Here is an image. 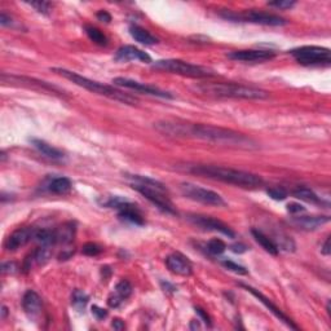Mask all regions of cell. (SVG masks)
<instances>
[{
    "label": "cell",
    "instance_id": "45",
    "mask_svg": "<svg viewBox=\"0 0 331 331\" xmlns=\"http://www.w3.org/2000/svg\"><path fill=\"white\" fill-rule=\"evenodd\" d=\"M231 250L236 253H243L247 251V246L243 245V243H234V245L231 246Z\"/></svg>",
    "mask_w": 331,
    "mask_h": 331
},
{
    "label": "cell",
    "instance_id": "47",
    "mask_svg": "<svg viewBox=\"0 0 331 331\" xmlns=\"http://www.w3.org/2000/svg\"><path fill=\"white\" fill-rule=\"evenodd\" d=\"M112 326L114 328H116V330H123V328H124V322L122 320H114V321H113Z\"/></svg>",
    "mask_w": 331,
    "mask_h": 331
},
{
    "label": "cell",
    "instance_id": "30",
    "mask_svg": "<svg viewBox=\"0 0 331 331\" xmlns=\"http://www.w3.org/2000/svg\"><path fill=\"white\" fill-rule=\"evenodd\" d=\"M52 256V251H51V246H41L38 248L34 253H32V258H34V262L36 263L38 265H44L46 263H48V260Z\"/></svg>",
    "mask_w": 331,
    "mask_h": 331
},
{
    "label": "cell",
    "instance_id": "3",
    "mask_svg": "<svg viewBox=\"0 0 331 331\" xmlns=\"http://www.w3.org/2000/svg\"><path fill=\"white\" fill-rule=\"evenodd\" d=\"M52 70L53 72L56 74L61 75L67 81L72 82L74 84L79 87H83L86 88L87 91H90V92L97 93V95L105 96L107 98H112L114 101H119L122 104H127V105H135L137 102V98L133 97V96L128 95V93L122 92L121 90L116 88V87L107 86V84L100 83V82L92 81V79H88L83 75H79L78 72L70 71L67 69H63V67H53Z\"/></svg>",
    "mask_w": 331,
    "mask_h": 331
},
{
    "label": "cell",
    "instance_id": "32",
    "mask_svg": "<svg viewBox=\"0 0 331 331\" xmlns=\"http://www.w3.org/2000/svg\"><path fill=\"white\" fill-rule=\"evenodd\" d=\"M132 290H133L132 285H131L128 281H126V279H122L121 282L117 283V286H116V292L123 300L127 299L128 297H131V294H132Z\"/></svg>",
    "mask_w": 331,
    "mask_h": 331
},
{
    "label": "cell",
    "instance_id": "44",
    "mask_svg": "<svg viewBox=\"0 0 331 331\" xmlns=\"http://www.w3.org/2000/svg\"><path fill=\"white\" fill-rule=\"evenodd\" d=\"M97 20L101 21V22L109 23L110 21H112V16H110V13H107L106 11H100L97 13Z\"/></svg>",
    "mask_w": 331,
    "mask_h": 331
},
{
    "label": "cell",
    "instance_id": "38",
    "mask_svg": "<svg viewBox=\"0 0 331 331\" xmlns=\"http://www.w3.org/2000/svg\"><path fill=\"white\" fill-rule=\"evenodd\" d=\"M18 269V265L15 262H7L2 264V273L3 274H11L16 273Z\"/></svg>",
    "mask_w": 331,
    "mask_h": 331
},
{
    "label": "cell",
    "instance_id": "6",
    "mask_svg": "<svg viewBox=\"0 0 331 331\" xmlns=\"http://www.w3.org/2000/svg\"><path fill=\"white\" fill-rule=\"evenodd\" d=\"M153 69L182 75L188 78H211L215 75V71L210 67L194 65L182 60H159L153 63Z\"/></svg>",
    "mask_w": 331,
    "mask_h": 331
},
{
    "label": "cell",
    "instance_id": "26",
    "mask_svg": "<svg viewBox=\"0 0 331 331\" xmlns=\"http://www.w3.org/2000/svg\"><path fill=\"white\" fill-rule=\"evenodd\" d=\"M292 196L300 201L308 202V203H320V197L314 193L313 190L305 187H298L292 190Z\"/></svg>",
    "mask_w": 331,
    "mask_h": 331
},
{
    "label": "cell",
    "instance_id": "23",
    "mask_svg": "<svg viewBox=\"0 0 331 331\" xmlns=\"http://www.w3.org/2000/svg\"><path fill=\"white\" fill-rule=\"evenodd\" d=\"M130 34L136 42L144 44V46H153V44L158 43V39L154 35H152L148 30L142 29V27L136 26V25L130 27Z\"/></svg>",
    "mask_w": 331,
    "mask_h": 331
},
{
    "label": "cell",
    "instance_id": "11",
    "mask_svg": "<svg viewBox=\"0 0 331 331\" xmlns=\"http://www.w3.org/2000/svg\"><path fill=\"white\" fill-rule=\"evenodd\" d=\"M238 22L258 23V25H264V26H285V25H287V21L285 18L256 11H250L238 15Z\"/></svg>",
    "mask_w": 331,
    "mask_h": 331
},
{
    "label": "cell",
    "instance_id": "41",
    "mask_svg": "<svg viewBox=\"0 0 331 331\" xmlns=\"http://www.w3.org/2000/svg\"><path fill=\"white\" fill-rule=\"evenodd\" d=\"M287 211L290 213H300V212H304L305 211V207H303L300 203H290V205H287Z\"/></svg>",
    "mask_w": 331,
    "mask_h": 331
},
{
    "label": "cell",
    "instance_id": "49",
    "mask_svg": "<svg viewBox=\"0 0 331 331\" xmlns=\"http://www.w3.org/2000/svg\"><path fill=\"white\" fill-rule=\"evenodd\" d=\"M2 309H3V311H2V313H3V314H2V317H3V318H4V317L7 316V313H8V309H7L6 307H3V308H2Z\"/></svg>",
    "mask_w": 331,
    "mask_h": 331
},
{
    "label": "cell",
    "instance_id": "48",
    "mask_svg": "<svg viewBox=\"0 0 331 331\" xmlns=\"http://www.w3.org/2000/svg\"><path fill=\"white\" fill-rule=\"evenodd\" d=\"M190 328H199V323L197 321H192V325H190Z\"/></svg>",
    "mask_w": 331,
    "mask_h": 331
},
{
    "label": "cell",
    "instance_id": "7",
    "mask_svg": "<svg viewBox=\"0 0 331 331\" xmlns=\"http://www.w3.org/2000/svg\"><path fill=\"white\" fill-rule=\"evenodd\" d=\"M291 56L304 66L330 65L331 52L328 48L318 46H304L291 51Z\"/></svg>",
    "mask_w": 331,
    "mask_h": 331
},
{
    "label": "cell",
    "instance_id": "20",
    "mask_svg": "<svg viewBox=\"0 0 331 331\" xmlns=\"http://www.w3.org/2000/svg\"><path fill=\"white\" fill-rule=\"evenodd\" d=\"M30 141L47 158L52 159V161H61V159H63V153L61 150L53 148L52 145H49L48 142L39 140V138H30Z\"/></svg>",
    "mask_w": 331,
    "mask_h": 331
},
{
    "label": "cell",
    "instance_id": "24",
    "mask_svg": "<svg viewBox=\"0 0 331 331\" xmlns=\"http://www.w3.org/2000/svg\"><path fill=\"white\" fill-rule=\"evenodd\" d=\"M71 181L67 177H56L51 181V184L48 185V189L51 193L53 194H60V196H65L69 194L71 190Z\"/></svg>",
    "mask_w": 331,
    "mask_h": 331
},
{
    "label": "cell",
    "instance_id": "15",
    "mask_svg": "<svg viewBox=\"0 0 331 331\" xmlns=\"http://www.w3.org/2000/svg\"><path fill=\"white\" fill-rule=\"evenodd\" d=\"M166 265L170 269V272L179 276L188 277L193 273V265L192 263L188 260V258H185L181 253H172L170 256H167L166 259Z\"/></svg>",
    "mask_w": 331,
    "mask_h": 331
},
{
    "label": "cell",
    "instance_id": "16",
    "mask_svg": "<svg viewBox=\"0 0 331 331\" xmlns=\"http://www.w3.org/2000/svg\"><path fill=\"white\" fill-rule=\"evenodd\" d=\"M116 61L118 62H128V61H141V62H152V58L146 52L133 46H124L117 51Z\"/></svg>",
    "mask_w": 331,
    "mask_h": 331
},
{
    "label": "cell",
    "instance_id": "34",
    "mask_svg": "<svg viewBox=\"0 0 331 331\" xmlns=\"http://www.w3.org/2000/svg\"><path fill=\"white\" fill-rule=\"evenodd\" d=\"M267 193H268V196L271 197L272 199H274V201H285V199L287 198V192L281 187L269 188V189L267 190Z\"/></svg>",
    "mask_w": 331,
    "mask_h": 331
},
{
    "label": "cell",
    "instance_id": "36",
    "mask_svg": "<svg viewBox=\"0 0 331 331\" xmlns=\"http://www.w3.org/2000/svg\"><path fill=\"white\" fill-rule=\"evenodd\" d=\"M269 7H274L277 9H290L295 6V2H290V0H277V2H271L268 3Z\"/></svg>",
    "mask_w": 331,
    "mask_h": 331
},
{
    "label": "cell",
    "instance_id": "2",
    "mask_svg": "<svg viewBox=\"0 0 331 331\" xmlns=\"http://www.w3.org/2000/svg\"><path fill=\"white\" fill-rule=\"evenodd\" d=\"M188 171L194 173V175L219 180V181L225 182V184H232L241 188H256L263 184V179L259 175L246 172V171L234 170V168L220 167V166L197 164V166H190Z\"/></svg>",
    "mask_w": 331,
    "mask_h": 331
},
{
    "label": "cell",
    "instance_id": "17",
    "mask_svg": "<svg viewBox=\"0 0 331 331\" xmlns=\"http://www.w3.org/2000/svg\"><path fill=\"white\" fill-rule=\"evenodd\" d=\"M22 308L30 320H36L42 313V299L32 290H27L22 298Z\"/></svg>",
    "mask_w": 331,
    "mask_h": 331
},
{
    "label": "cell",
    "instance_id": "13",
    "mask_svg": "<svg viewBox=\"0 0 331 331\" xmlns=\"http://www.w3.org/2000/svg\"><path fill=\"white\" fill-rule=\"evenodd\" d=\"M35 232H36V229L31 227L20 228V229L13 232V233L7 238L6 248L9 251H16L20 247H23V246L27 245L31 239H34Z\"/></svg>",
    "mask_w": 331,
    "mask_h": 331
},
{
    "label": "cell",
    "instance_id": "19",
    "mask_svg": "<svg viewBox=\"0 0 331 331\" xmlns=\"http://www.w3.org/2000/svg\"><path fill=\"white\" fill-rule=\"evenodd\" d=\"M119 219L124 220V222H128V223H132V224L135 225H144L145 224V220L144 217H142V215L140 213V211L136 208L135 205H132V203H127L124 207H122L121 210H119Z\"/></svg>",
    "mask_w": 331,
    "mask_h": 331
},
{
    "label": "cell",
    "instance_id": "8",
    "mask_svg": "<svg viewBox=\"0 0 331 331\" xmlns=\"http://www.w3.org/2000/svg\"><path fill=\"white\" fill-rule=\"evenodd\" d=\"M180 192L184 197L192 199V201L199 202L203 205H210V206H225V201L223 199V197L220 194H217L216 192L206 188H202L199 185L192 184V182H182L180 185Z\"/></svg>",
    "mask_w": 331,
    "mask_h": 331
},
{
    "label": "cell",
    "instance_id": "43",
    "mask_svg": "<svg viewBox=\"0 0 331 331\" xmlns=\"http://www.w3.org/2000/svg\"><path fill=\"white\" fill-rule=\"evenodd\" d=\"M0 25L2 26H11L12 25V17L8 16L6 12H2V15H0Z\"/></svg>",
    "mask_w": 331,
    "mask_h": 331
},
{
    "label": "cell",
    "instance_id": "22",
    "mask_svg": "<svg viewBox=\"0 0 331 331\" xmlns=\"http://www.w3.org/2000/svg\"><path fill=\"white\" fill-rule=\"evenodd\" d=\"M56 231V242L57 243H62V245H67L70 242H72L75 237V228L74 223H65L61 225L60 228L55 229Z\"/></svg>",
    "mask_w": 331,
    "mask_h": 331
},
{
    "label": "cell",
    "instance_id": "40",
    "mask_svg": "<svg viewBox=\"0 0 331 331\" xmlns=\"http://www.w3.org/2000/svg\"><path fill=\"white\" fill-rule=\"evenodd\" d=\"M122 302H123V299H122L117 292H114V294H112L107 298V304H109L112 308H118L119 305L122 304Z\"/></svg>",
    "mask_w": 331,
    "mask_h": 331
},
{
    "label": "cell",
    "instance_id": "27",
    "mask_svg": "<svg viewBox=\"0 0 331 331\" xmlns=\"http://www.w3.org/2000/svg\"><path fill=\"white\" fill-rule=\"evenodd\" d=\"M101 206H104V207H109V208H118L121 210L122 207L127 205V203H130V201H127L126 198H122V197L118 196H112V197H102V199L98 201Z\"/></svg>",
    "mask_w": 331,
    "mask_h": 331
},
{
    "label": "cell",
    "instance_id": "25",
    "mask_svg": "<svg viewBox=\"0 0 331 331\" xmlns=\"http://www.w3.org/2000/svg\"><path fill=\"white\" fill-rule=\"evenodd\" d=\"M34 239L42 246H52L57 243L55 229H36Z\"/></svg>",
    "mask_w": 331,
    "mask_h": 331
},
{
    "label": "cell",
    "instance_id": "35",
    "mask_svg": "<svg viewBox=\"0 0 331 331\" xmlns=\"http://www.w3.org/2000/svg\"><path fill=\"white\" fill-rule=\"evenodd\" d=\"M82 252H83L84 255H87V256H97V255H100V253L102 252V248H101L97 243L88 242V243H86V245L83 246Z\"/></svg>",
    "mask_w": 331,
    "mask_h": 331
},
{
    "label": "cell",
    "instance_id": "12",
    "mask_svg": "<svg viewBox=\"0 0 331 331\" xmlns=\"http://www.w3.org/2000/svg\"><path fill=\"white\" fill-rule=\"evenodd\" d=\"M276 53L273 51H260V49H243V51H234L228 55V57L234 61L242 62H264L274 58Z\"/></svg>",
    "mask_w": 331,
    "mask_h": 331
},
{
    "label": "cell",
    "instance_id": "28",
    "mask_svg": "<svg viewBox=\"0 0 331 331\" xmlns=\"http://www.w3.org/2000/svg\"><path fill=\"white\" fill-rule=\"evenodd\" d=\"M86 32H87V35H88V38H90L91 41H92L95 44H97V46L104 47V46H106V44H107L106 35H105L104 32L101 31V30H98L97 27L86 26Z\"/></svg>",
    "mask_w": 331,
    "mask_h": 331
},
{
    "label": "cell",
    "instance_id": "42",
    "mask_svg": "<svg viewBox=\"0 0 331 331\" xmlns=\"http://www.w3.org/2000/svg\"><path fill=\"white\" fill-rule=\"evenodd\" d=\"M196 312H197V314H198V316L201 317L202 320H203V322H205L206 325L211 326V318H210V316H208V314L206 313V312L203 311V309L198 308V307H196Z\"/></svg>",
    "mask_w": 331,
    "mask_h": 331
},
{
    "label": "cell",
    "instance_id": "5",
    "mask_svg": "<svg viewBox=\"0 0 331 331\" xmlns=\"http://www.w3.org/2000/svg\"><path fill=\"white\" fill-rule=\"evenodd\" d=\"M202 93L216 97L243 98V100H265L269 93L255 87L242 86L236 83H202L197 87Z\"/></svg>",
    "mask_w": 331,
    "mask_h": 331
},
{
    "label": "cell",
    "instance_id": "37",
    "mask_svg": "<svg viewBox=\"0 0 331 331\" xmlns=\"http://www.w3.org/2000/svg\"><path fill=\"white\" fill-rule=\"evenodd\" d=\"M29 6H31L32 8L36 9L39 13H43V15H48V13H49V7H51V4L47 3V2H31V3H29Z\"/></svg>",
    "mask_w": 331,
    "mask_h": 331
},
{
    "label": "cell",
    "instance_id": "1",
    "mask_svg": "<svg viewBox=\"0 0 331 331\" xmlns=\"http://www.w3.org/2000/svg\"><path fill=\"white\" fill-rule=\"evenodd\" d=\"M156 128L163 135L172 136V137L197 138V140L215 142V144L225 145V146L241 148V149L256 148V144L243 133L222 128V127L210 126V124L162 121L156 123Z\"/></svg>",
    "mask_w": 331,
    "mask_h": 331
},
{
    "label": "cell",
    "instance_id": "4",
    "mask_svg": "<svg viewBox=\"0 0 331 331\" xmlns=\"http://www.w3.org/2000/svg\"><path fill=\"white\" fill-rule=\"evenodd\" d=\"M128 177L133 181L131 184L132 189L142 194L148 201L152 202L153 205H156L159 210H162L163 212L172 213V215L177 213V211L175 210V206L171 202V199L168 198L167 190H166L162 182L141 175H131Z\"/></svg>",
    "mask_w": 331,
    "mask_h": 331
},
{
    "label": "cell",
    "instance_id": "33",
    "mask_svg": "<svg viewBox=\"0 0 331 331\" xmlns=\"http://www.w3.org/2000/svg\"><path fill=\"white\" fill-rule=\"evenodd\" d=\"M222 264L224 265L228 271L233 272V273L236 274H241V276H246V274H248V271L245 268V267H242V265L237 264V263L232 262V260H223Z\"/></svg>",
    "mask_w": 331,
    "mask_h": 331
},
{
    "label": "cell",
    "instance_id": "46",
    "mask_svg": "<svg viewBox=\"0 0 331 331\" xmlns=\"http://www.w3.org/2000/svg\"><path fill=\"white\" fill-rule=\"evenodd\" d=\"M321 252H322L323 255H326V256H327V255H330V252H331V250H330V237H327V238H326L325 243H323V246L321 247Z\"/></svg>",
    "mask_w": 331,
    "mask_h": 331
},
{
    "label": "cell",
    "instance_id": "21",
    "mask_svg": "<svg viewBox=\"0 0 331 331\" xmlns=\"http://www.w3.org/2000/svg\"><path fill=\"white\" fill-rule=\"evenodd\" d=\"M251 233H252L255 241H256L258 243H259V245L267 251V252H269L271 255H273V256L278 255V251H279L278 246H277V243L271 238V237L264 234L262 231H258V229H252Z\"/></svg>",
    "mask_w": 331,
    "mask_h": 331
},
{
    "label": "cell",
    "instance_id": "31",
    "mask_svg": "<svg viewBox=\"0 0 331 331\" xmlns=\"http://www.w3.org/2000/svg\"><path fill=\"white\" fill-rule=\"evenodd\" d=\"M207 250L208 252L212 253V255H222V253L227 250V245H225L224 241H222V239L219 238L211 239L207 243Z\"/></svg>",
    "mask_w": 331,
    "mask_h": 331
},
{
    "label": "cell",
    "instance_id": "9",
    "mask_svg": "<svg viewBox=\"0 0 331 331\" xmlns=\"http://www.w3.org/2000/svg\"><path fill=\"white\" fill-rule=\"evenodd\" d=\"M113 83L117 87H122V88H127V90H132L136 91V92L145 93V95L150 96H156V97L161 98H173V96L171 95L167 91H163L158 87H153L148 86L145 83H140L137 81H133V79L130 78H123V77H118V78L113 79Z\"/></svg>",
    "mask_w": 331,
    "mask_h": 331
},
{
    "label": "cell",
    "instance_id": "39",
    "mask_svg": "<svg viewBox=\"0 0 331 331\" xmlns=\"http://www.w3.org/2000/svg\"><path fill=\"white\" fill-rule=\"evenodd\" d=\"M92 314L96 317V320L101 321L104 320V318H106L107 317V311L104 308H100V307H97V305H93L92 307Z\"/></svg>",
    "mask_w": 331,
    "mask_h": 331
},
{
    "label": "cell",
    "instance_id": "14",
    "mask_svg": "<svg viewBox=\"0 0 331 331\" xmlns=\"http://www.w3.org/2000/svg\"><path fill=\"white\" fill-rule=\"evenodd\" d=\"M241 286L243 288H246V290H247L248 292H251V294H252L253 297L256 298V299L259 300L260 303H263V304H264L265 307H267V308H268L269 311H271L272 313H273L274 316H276L279 321H282V322L285 323V325H287L290 328H294V330H298V326L295 325V323L292 322V321H291L290 318H288V317L286 316V314L283 313V312L281 311V309H279L278 307H277V305H274L273 303H272L271 300L268 299V298L264 297V295H263L262 292H259V291H258L256 288L251 287V286H246V285H243V283H241Z\"/></svg>",
    "mask_w": 331,
    "mask_h": 331
},
{
    "label": "cell",
    "instance_id": "10",
    "mask_svg": "<svg viewBox=\"0 0 331 331\" xmlns=\"http://www.w3.org/2000/svg\"><path fill=\"white\" fill-rule=\"evenodd\" d=\"M188 219H189L190 223H193L194 225H197L199 228H203L206 231L219 232V233L224 234V236L229 237V238H234L236 237V233L225 223H223L219 219H215V217H211V216L189 215Z\"/></svg>",
    "mask_w": 331,
    "mask_h": 331
},
{
    "label": "cell",
    "instance_id": "29",
    "mask_svg": "<svg viewBox=\"0 0 331 331\" xmlns=\"http://www.w3.org/2000/svg\"><path fill=\"white\" fill-rule=\"evenodd\" d=\"M90 302V297L82 290H75L72 292V298H71V304L74 308L78 309L79 312H83L84 308H86V305L88 304Z\"/></svg>",
    "mask_w": 331,
    "mask_h": 331
},
{
    "label": "cell",
    "instance_id": "18",
    "mask_svg": "<svg viewBox=\"0 0 331 331\" xmlns=\"http://www.w3.org/2000/svg\"><path fill=\"white\" fill-rule=\"evenodd\" d=\"M328 222H330L328 216H300V217H294L291 223L303 231H316L322 225L327 224Z\"/></svg>",
    "mask_w": 331,
    "mask_h": 331
}]
</instances>
